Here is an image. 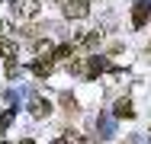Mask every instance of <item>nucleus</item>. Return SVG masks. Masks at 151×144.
Wrapping results in <instances>:
<instances>
[{"mask_svg": "<svg viewBox=\"0 0 151 144\" xmlns=\"http://www.w3.org/2000/svg\"><path fill=\"white\" fill-rule=\"evenodd\" d=\"M10 6H13V16H19V19H32V16L42 10V0H10Z\"/></svg>", "mask_w": 151, "mask_h": 144, "instance_id": "f257e3e1", "label": "nucleus"}, {"mask_svg": "<svg viewBox=\"0 0 151 144\" xmlns=\"http://www.w3.org/2000/svg\"><path fill=\"white\" fill-rule=\"evenodd\" d=\"M87 10H90V0H64V3H61V13H64L68 19H84Z\"/></svg>", "mask_w": 151, "mask_h": 144, "instance_id": "f03ea898", "label": "nucleus"}, {"mask_svg": "<svg viewBox=\"0 0 151 144\" xmlns=\"http://www.w3.org/2000/svg\"><path fill=\"white\" fill-rule=\"evenodd\" d=\"M148 16H151V6H148V3H135V6H132V26H135V29L145 26Z\"/></svg>", "mask_w": 151, "mask_h": 144, "instance_id": "7ed1b4c3", "label": "nucleus"}, {"mask_svg": "<svg viewBox=\"0 0 151 144\" xmlns=\"http://www.w3.org/2000/svg\"><path fill=\"white\" fill-rule=\"evenodd\" d=\"M100 38H103V35H100L96 29H93V32H77V35H74V45H84V48H96V45H100Z\"/></svg>", "mask_w": 151, "mask_h": 144, "instance_id": "20e7f679", "label": "nucleus"}, {"mask_svg": "<svg viewBox=\"0 0 151 144\" xmlns=\"http://www.w3.org/2000/svg\"><path fill=\"white\" fill-rule=\"evenodd\" d=\"M32 74L35 77H52V61L48 58H35L32 61Z\"/></svg>", "mask_w": 151, "mask_h": 144, "instance_id": "39448f33", "label": "nucleus"}, {"mask_svg": "<svg viewBox=\"0 0 151 144\" xmlns=\"http://www.w3.org/2000/svg\"><path fill=\"white\" fill-rule=\"evenodd\" d=\"M71 55H74V42H64V45H55V51H52V61H68Z\"/></svg>", "mask_w": 151, "mask_h": 144, "instance_id": "423d86ee", "label": "nucleus"}, {"mask_svg": "<svg viewBox=\"0 0 151 144\" xmlns=\"http://www.w3.org/2000/svg\"><path fill=\"white\" fill-rule=\"evenodd\" d=\"M29 109H32V115H35V118H45V115L52 112V106H48L45 99H39V96H35V99L29 103Z\"/></svg>", "mask_w": 151, "mask_h": 144, "instance_id": "0eeeda50", "label": "nucleus"}, {"mask_svg": "<svg viewBox=\"0 0 151 144\" xmlns=\"http://www.w3.org/2000/svg\"><path fill=\"white\" fill-rule=\"evenodd\" d=\"M0 58H6V61H16V45H13L10 38H0Z\"/></svg>", "mask_w": 151, "mask_h": 144, "instance_id": "6e6552de", "label": "nucleus"}, {"mask_svg": "<svg viewBox=\"0 0 151 144\" xmlns=\"http://www.w3.org/2000/svg\"><path fill=\"white\" fill-rule=\"evenodd\" d=\"M116 115H122V118H132V103H129L125 96L116 103Z\"/></svg>", "mask_w": 151, "mask_h": 144, "instance_id": "1a4fd4ad", "label": "nucleus"}, {"mask_svg": "<svg viewBox=\"0 0 151 144\" xmlns=\"http://www.w3.org/2000/svg\"><path fill=\"white\" fill-rule=\"evenodd\" d=\"M61 109H64L68 115L77 112V103H74V96H71V93H64V96H61Z\"/></svg>", "mask_w": 151, "mask_h": 144, "instance_id": "9d476101", "label": "nucleus"}, {"mask_svg": "<svg viewBox=\"0 0 151 144\" xmlns=\"http://www.w3.org/2000/svg\"><path fill=\"white\" fill-rule=\"evenodd\" d=\"M16 71H19V64L16 61H6V77H16Z\"/></svg>", "mask_w": 151, "mask_h": 144, "instance_id": "9b49d317", "label": "nucleus"}, {"mask_svg": "<svg viewBox=\"0 0 151 144\" xmlns=\"http://www.w3.org/2000/svg\"><path fill=\"white\" fill-rule=\"evenodd\" d=\"M19 144H35V141H32V138H23V141H19Z\"/></svg>", "mask_w": 151, "mask_h": 144, "instance_id": "f8f14e48", "label": "nucleus"}, {"mask_svg": "<svg viewBox=\"0 0 151 144\" xmlns=\"http://www.w3.org/2000/svg\"><path fill=\"white\" fill-rule=\"evenodd\" d=\"M58 3H64V0H58Z\"/></svg>", "mask_w": 151, "mask_h": 144, "instance_id": "ddd939ff", "label": "nucleus"}, {"mask_svg": "<svg viewBox=\"0 0 151 144\" xmlns=\"http://www.w3.org/2000/svg\"><path fill=\"white\" fill-rule=\"evenodd\" d=\"M55 144H61V141H55Z\"/></svg>", "mask_w": 151, "mask_h": 144, "instance_id": "4468645a", "label": "nucleus"}]
</instances>
